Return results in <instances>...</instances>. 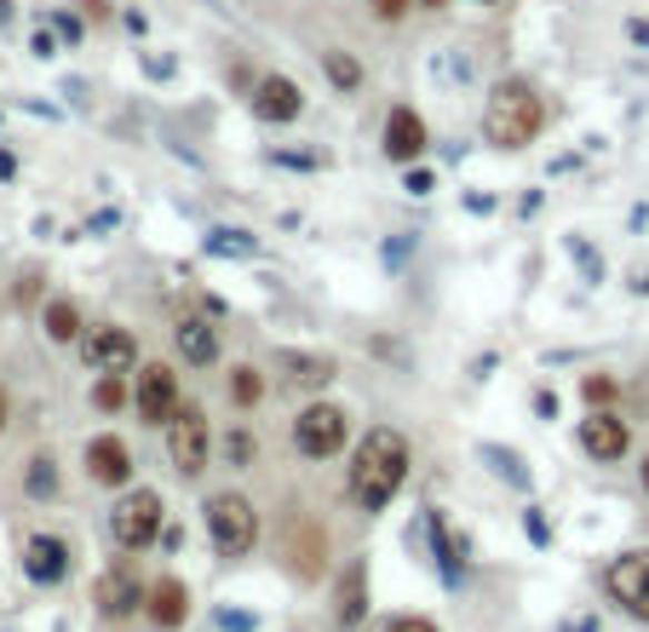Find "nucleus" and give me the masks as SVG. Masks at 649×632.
Here are the masks:
<instances>
[{
	"instance_id": "obj_30",
	"label": "nucleus",
	"mask_w": 649,
	"mask_h": 632,
	"mask_svg": "<svg viewBox=\"0 0 649 632\" xmlns=\"http://www.w3.org/2000/svg\"><path fill=\"white\" fill-rule=\"evenodd\" d=\"M373 632H437V621L431 615H391V621H380Z\"/></svg>"
},
{
	"instance_id": "obj_44",
	"label": "nucleus",
	"mask_w": 649,
	"mask_h": 632,
	"mask_svg": "<svg viewBox=\"0 0 649 632\" xmlns=\"http://www.w3.org/2000/svg\"><path fill=\"white\" fill-rule=\"evenodd\" d=\"M0 431H7V391H0Z\"/></svg>"
},
{
	"instance_id": "obj_46",
	"label": "nucleus",
	"mask_w": 649,
	"mask_h": 632,
	"mask_svg": "<svg viewBox=\"0 0 649 632\" xmlns=\"http://www.w3.org/2000/svg\"><path fill=\"white\" fill-rule=\"evenodd\" d=\"M638 293H649V277H638Z\"/></svg>"
},
{
	"instance_id": "obj_41",
	"label": "nucleus",
	"mask_w": 649,
	"mask_h": 632,
	"mask_svg": "<svg viewBox=\"0 0 649 632\" xmlns=\"http://www.w3.org/2000/svg\"><path fill=\"white\" fill-rule=\"evenodd\" d=\"M558 632H598V621H592V615H580V621H563Z\"/></svg>"
},
{
	"instance_id": "obj_12",
	"label": "nucleus",
	"mask_w": 649,
	"mask_h": 632,
	"mask_svg": "<svg viewBox=\"0 0 649 632\" xmlns=\"http://www.w3.org/2000/svg\"><path fill=\"white\" fill-rule=\"evenodd\" d=\"M580 449H587L598 465H615L627 449H632V431L621 414H609V409H592L587 420H580Z\"/></svg>"
},
{
	"instance_id": "obj_25",
	"label": "nucleus",
	"mask_w": 649,
	"mask_h": 632,
	"mask_svg": "<svg viewBox=\"0 0 649 632\" xmlns=\"http://www.w3.org/2000/svg\"><path fill=\"white\" fill-rule=\"evenodd\" d=\"M92 403L104 409V414H116V409H127V403H132V391H127V380H121V374H98Z\"/></svg>"
},
{
	"instance_id": "obj_29",
	"label": "nucleus",
	"mask_w": 649,
	"mask_h": 632,
	"mask_svg": "<svg viewBox=\"0 0 649 632\" xmlns=\"http://www.w3.org/2000/svg\"><path fill=\"white\" fill-rule=\"evenodd\" d=\"M523 535H529V546H540V552H546V546H552V523H546V518L529 506V512H523Z\"/></svg>"
},
{
	"instance_id": "obj_5",
	"label": "nucleus",
	"mask_w": 649,
	"mask_h": 632,
	"mask_svg": "<svg viewBox=\"0 0 649 632\" xmlns=\"http://www.w3.org/2000/svg\"><path fill=\"white\" fill-rule=\"evenodd\" d=\"M167 431V460H173V472L184 483H196L201 472H208V454H213V431H208V414H201L196 403H184L173 420L161 425Z\"/></svg>"
},
{
	"instance_id": "obj_17",
	"label": "nucleus",
	"mask_w": 649,
	"mask_h": 632,
	"mask_svg": "<svg viewBox=\"0 0 649 632\" xmlns=\"http://www.w3.org/2000/svg\"><path fill=\"white\" fill-rule=\"evenodd\" d=\"M144 615H150V626H161V632H179V626H184V615H190V586H184L179 575L150 581Z\"/></svg>"
},
{
	"instance_id": "obj_24",
	"label": "nucleus",
	"mask_w": 649,
	"mask_h": 632,
	"mask_svg": "<svg viewBox=\"0 0 649 632\" xmlns=\"http://www.w3.org/2000/svg\"><path fill=\"white\" fill-rule=\"evenodd\" d=\"M23 489H29V501H52V494H58V460H52V454H36V460H29Z\"/></svg>"
},
{
	"instance_id": "obj_37",
	"label": "nucleus",
	"mask_w": 649,
	"mask_h": 632,
	"mask_svg": "<svg viewBox=\"0 0 649 632\" xmlns=\"http://www.w3.org/2000/svg\"><path fill=\"white\" fill-rule=\"evenodd\" d=\"M161 546H167V552H179V546H184V529H179V523H167V529H161Z\"/></svg>"
},
{
	"instance_id": "obj_23",
	"label": "nucleus",
	"mask_w": 649,
	"mask_h": 632,
	"mask_svg": "<svg viewBox=\"0 0 649 632\" xmlns=\"http://www.w3.org/2000/svg\"><path fill=\"white\" fill-rule=\"evenodd\" d=\"M259 397H264V374L253 369V362H236V369H230V403L236 409H253Z\"/></svg>"
},
{
	"instance_id": "obj_15",
	"label": "nucleus",
	"mask_w": 649,
	"mask_h": 632,
	"mask_svg": "<svg viewBox=\"0 0 649 632\" xmlns=\"http://www.w3.org/2000/svg\"><path fill=\"white\" fill-rule=\"evenodd\" d=\"M299 110H304L299 81H288V76H259V81H253V116H259V121L288 127V121H299Z\"/></svg>"
},
{
	"instance_id": "obj_4",
	"label": "nucleus",
	"mask_w": 649,
	"mask_h": 632,
	"mask_svg": "<svg viewBox=\"0 0 649 632\" xmlns=\"http://www.w3.org/2000/svg\"><path fill=\"white\" fill-rule=\"evenodd\" d=\"M161 529H167V506L156 489H127L110 506V541L121 552H144L150 541H161Z\"/></svg>"
},
{
	"instance_id": "obj_10",
	"label": "nucleus",
	"mask_w": 649,
	"mask_h": 632,
	"mask_svg": "<svg viewBox=\"0 0 649 632\" xmlns=\"http://www.w3.org/2000/svg\"><path fill=\"white\" fill-rule=\"evenodd\" d=\"M603 586H609V598H615L627 615H638V621L649 626V552H621V558L603 570Z\"/></svg>"
},
{
	"instance_id": "obj_11",
	"label": "nucleus",
	"mask_w": 649,
	"mask_h": 632,
	"mask_svg": "<svg viewBox=\"0 0 649 632\" xmlns=\"http://www.w3.org/2000/svg\"><path fill=\"white\" fill-rule=\"evenodd\" d=\"M270 369H277V385H288V391H328L333 374H339V362L328 351H293V345H282L277 357H270Z\"/></svg>"
},
{
	"instance_id": "obj_36",
	"label": "nucleus",
	"mask_w": 649,
	"mask_h": 632,
	"mask_svg": "<svg viewBox=\"0 0 649 632\" xmlns=\"http://www.w3.org/2000/svg\"><path fill=\"white\" fill-rule=\"evenodd\" d=\"M52 23H58V36H63V41H81V18H70V12H58Z\"/></svg>"
},
{
	"instance_id": "obj_45",
	"label": "nucleus",
	"mask_w": 649,
	"mask_h": 632,
	"mask_svg": "<svg viewBox=\"0 0 649 632\" xmlns=\"http://www.w3.org/2000/svg\"><path fill=\"white\" fill-rule=\"evenodd\" d=\"M638 478H643V489H649V454H643V465H638Z\"/></svg>"
},
{
	"instance_id": "obj_1",
	"label": "nucleus",
	"mask_w": 649,
	"mask_h": 632,
	"mask_svg": "<svg viewBox=\"0 0 649 632\" xmlns=\"http://www.w3.org/2000/svg\"><path fill=\"white\" fill-rule=\"evenodd\" d=\"M408 465H415V449H408V438L397 425H368L362 431V443L351 454V506L357 512H386L397 501V489L408 478Z\"/></svg>"
},
{
	"instance_id": "obj_2",
	"label": "nucleus",
	"mask_w": 649,
	"mask_h": 632,
	"mask_svg": "<svg viewBox=\"0 0 649 632\" xmlns=\"http://www.w3.org/2000/svg\"><path fill=\"white\" fill-rule=\"evenodd\" d=\"M540 127H546V98L535 81L523 76H506L489 87L483 98V144L495 150H523L540 139Z\"/></svg>"
},
{
	"instance_id": "obj_26",
	"label": "nucleus",
	"mask_w": 649,
	"mask_h": 632,
	"mask_svg": "<svg viewBox=\"0 0 649 632\" xmlns=\"http://www.w3.org/2000/svg\"><path fill=\"white\" fill-rule=\"evenodd\" d=\"M224 460L236 465V472H242V465H253V431H248V425H230V431H224Z\"/></svg>"
},
{
	"instance_id": "obj_38",
	"label": "nucleus",
	"mask_w": 649,
	"mask_h": 632,
	"mask_svg": "<svg viewBox=\"0 0 649 632\" xmlns=\"http://www.w3.org/2000/svg\"><path fill=\"white\" fill-rule=\"evenodd\" d=\"M408 190L426 195V190H431V173H426V168H408Z\"/></svg>"
},
{
	"instance_id": "obj_7",
	"label": "nucleus",
	"mask_w": 649,
	"mask_h": 632,
	"mask_svg": "<svg viewBox=\"0 0 649 632\" xmlns=\"http://www.w3.org/2000/svg\"><path fill=\"white\" fill-rule=\"evenodd\" d=\"M132 409H139V425H167L184 397H179V374L167 369V362H144L139 380H132Z\"/></svg>"
},
{
	"instance_id": "obj_9",
	"label": "nucleus",
	"mask_w": 649,
	"mask_h": 632,
	"mask_svg": "<svg viewBox=\"0 0 649 632\" xmlns=\"http://www.w3.org/2000/svg\"><path fill=\"white\" fill-rule=\"evenodd\" d=\"M144 598H150V581H139L132 563H110V570L98 575V586H92V604H98L104 621H127L132 610H144Z\"/></svg>"
},
{
	"instance_id": "obj_33",
	"label": "nucleus",
	"mask_w": 649,
	"mask_h": 632,
	"mask_svg": "<svg viewBox=\"0 0 649 632\" xmlns=\"http://www.w3.org/2000/svg\"><path fill=\"white\" fill-rule=\"evenodd\" d=\"M213 621H219V632H253V615H242V610H219Z\"/></svg>"
},
{
	"instance_id": "obj_8",
	"label": "nucleus",
	"mask_w": 649,
	"mask_h": 632,
	"mask_svg": "<svg viewBox=\"0 0 649 632\" xmlns=\"http://www.w3.org/2000/svg\"><path fill=\"white\" fill-rule=\"evenodd\" d=\"M81 362L92 374H127V369H139V340L116 322H98L81 334Z\"/></svg>"
},
{
	"instance_id": "obj_42",
	"label": "nucleus",
	"mask_w": 649,
	"mask_h": 632,
	"mask_svg": "<svg viewBox=\"0 0 649 632\" xmlns=\"http://www.w3.org/2000/svg\"><path fill=\"white\" fill-rule=\"evenodd\" d=\"M12 173H18V161H12L7 150H0V179H12Z\"/></svg>"
},
{
	"instance_id": "obj_14",
	"label": "nucleus",
	"mask_w": 649,
	"mask_h": 632,
	"mask_svg": "<svg viewBox=\"0 0 649 632\" xmlns=\"http://www.w3.org/2000/svg\"><path fill=\"white\" fill-rule=\"evenodd\" d=\"M23 570L36 586H63V575H70V541L63 535H29L23 541Z\"/></svg>"
},
{
	"instance_id": "obj_19",
	"label": "nucleus",
	"mask_w": 649,
	"mask_h": 632,
	"mask_svg": "<svg viewBox=\"0 0 649 632\" xmlns=\"http://www.w3.org/2000/svg\"><path fill=\"white\" fill-rule=\"evenodd\" d=\"M362 615H368V563L351 558L346 575H339V586H333V621L339 626H357Z\"/></svg>"
},
{
	"instance_id": "obj_20",
	"label": "nucleus",
	"mask_w": 649,
	"mask_h": 632,
	"mask_svg": "<svg viewBox=\"0 0 649 632\" xmlns=\"http://www.w3.org/2000/svg\"><path fill=\"white\" fill-rule=\"evenodd\" d=\"M426 541H431V558H437V575H442V586H460L466 581V563H460V546H455V535H449V518H442L437 506L426 512Z\"/></svg>"
},
{
	"instance_id": "obj_40",
	"label": "nucleus",
	"mask_w": 649,
	"mask_h": 632,
	"mask_svg": "<svg viewBox=\"0 0 649 632\" xmlns=\"http://www.w3.org/2000/svg\"><path fill=\"white\" fill-rule=\"evenodd\" d=\"M81 12L87 18H110V0H81Z\"/></svg>"
},
{
	"instance_id": "obj_22",
	"label": "nucleus",
	"mask_w": 649,
	"mask_h": 632,
	"mask_svg": "<svg viewBox=\"0 0 649 632\" xmlns=\"http://www.w3.org/2000/svg\"><path fill=\"white\" fill-rule=\"evenodd\" d=\"M322 76H328L339 92H357V87H362V63H357L346 47H328V52H322Z\"/></svg>"
},
{
	"instance_id": "obj_6",
	"label": "nucleus",
	"mask_w": 649,
	"mask_h": 632,
	"mask_svg": "<svg viewBox=\"0 0 649 632\" xmlns=\"http://www.w3.org/2000/svg\"><path fill=\"white\" fill-rule=\"evenodd\" d=\"M351 438V414L339 403H304L299 420H293V449L304 460H333Z\"/></svg>"
},
{
	"instance_id": "obj_18",
	"label": "nucleus",
	"mask_w": 649,
	"mask_h": 632,
	"mask_svg": "<svg viewBox=\"0 0 649 632\" xmlns=\"http://www.w3.org/2000/svg\"><path fill=\"white\" fill-rule=\"evenodd\" d=\"M173 351L190 362V369H213V362H219V328H213L208 317H179Z\"/></svg>"
},
{
	"instance_id": "obj_3",
	"label": "nucleus",
	"mask_w": 649,
	"mask_h": 632,
	"mask_svg": "<svg viewBox=\"0 0 649 632\" xmlns=\"http://www.w3.org/2000/svg\"><path fill=\"white\" fill-rule=\"evenodd\" d=\"M208 535H213V552L224 558V563H236V558H248L253 546H259V512H253V501L248 494H236V489H219V494H208Z\"/></svg>"
},
{
	"instance_id": "obj_16",
	"label": "nucleus",
	"mask_w": 649,
	"mask_h": 632,
	"mask_svg": "<svg viewBox=\"0 0 649 632\" xmlns=\"http://www.w3.org/2000/svg\"><path fill=\"white\" fill-rule=\"evenodd\" d=\"M386 156L402 161V168H415V161L426 156V121L415 104H391L386 116Z\"/></svg>"
},
{
	"instance_id": "obj_34",
	"label": "nucleus",
	"mask_w": 649,
	"mask_h": 632,
	"mask_svg": "<svg viewBox=\"0 0 649 632\" xmlns=\"http://www.w3.org/2000/svg\"><path fill=\"white\" fill-rule=\"evenodd\" d=\"M368 7H373V12H380L386 23H397V18H402L408 7H415V0H368Z\"/></svg>"
},
{
	"instance_id": "obj_27",
	"label": "nucleus",
	"mask_w": 649,
	"mask_h": 632,
	"mask_svg": "<svg viewBox=\"0 0 649 632\" xmlns=\"http://www.w3.org/2000/svg\"><path fill=\"white\" fill-rule=\"evenodd\" d=\"M580 397H587V409H609L615 397H621V385H615L609 374H587L580 380Z\"/></svg>"
},
{
	"instance_id": "obj_31",
	"label": "nucleus",
	"mask_w": 649,
	"mask_h": 632,
	"mask_svg": "<svg viewBox=\"0 0 649 632\" xmlns=\"http://www.w3.org/2000/svg\"><path fill=\"white\" fill-rule=\"evenodd\" d=\"M489 460H500V472L511 478V483H518V489H529V472H523V460L518 454H506V449H483Z\"/></svg>"
},
{
	"instance_id": "obj_28",
	"label": "nucleus",
	"mask_w": 649,
	"mask_h": 632,
	"mask_svg": "<svg viewBox=\"0 0 649 632\" xmlns=\"http://www.w3.org/2000/svg\"><path fill=\"white\" fill-rule=\"evenodd\" d=\"M208 253H259V242L248 237V230H213Z\"/></svg>"
},
{
	"instance_id": "obj_43",
	"label": "nucleus",
	"mask_w": 649,
	"mask_h": 632,
	"mask_svg": "<svg viewBox=\"0 0 649 632\" xmlns=\"http://www.w3.org/2000/svg\"><path fill=\"white\" fill-rule=\"evenodd\" d=\"M415 7H426V12H437V7H449V0H415Z\"/></svg>"
},
{
	"instance_id": "obj_21",
	"label": "nucleus",
	"mask_w": 649,
	"mask_h": 632,
	"mask_svg": "<svg viewBox=\"0 0 649 632\" xmlns=\"http://www.w3.org/2000/svg\"><path fill=\"white\" fill-rule=\"evenodd\" d=\"M41 328H47V340H58V345H76V340H81V311H76V299H47Z\"/></svg>"
},
{
	"instance_id": "obj_39",
	"label": "nucleus",
	"mask_w": 649,
	"mask_h": 632,
	"mask_svg": "<svg viewBox=\"0 0 649 632\" xmlns=\"http://www.w3.org/2000/svg\"><path fill=\"white\" fill-rule=\"evenodd\" d=\"M627 36H632L638 47H649V23H643V18H632V23H627Z\"/></svg>"
},
{
	"instance_id": "obj_47",
	"label": "nucleus",
	"mask_w": 649,
	"mask_h": 632,
	"mask_svg": "<svg viewBox=\"0 0 649 632\" xmlns=\"http://www.w3.org/2000/svg\"><path fill=\"white\" fill-rule=\"evenodd\" d=\"M483 7H495V0H483Z\"/></svg>"
},
{
	"instance_id": "obj_35",
	"label": "nucleus",
	"mask_w": 649,
	"mask_h": 632,
	"mask_svg": "<svg viewBox=\"0 0 649 632\" xmlns=\"http://www.w3.org/2000/svg\"><path fill=\"white\" fill-rule=\"evenodd\" d=\"M535 414L540 420H558V391H535Z\"/></svg>"
},
{
	"instance_id": "obj_32",
	"label": "nucleus",
	"mask_w": 649,
	"mask_h": 632,
	"mask_svg": "<svg viewBox=\"0 0 649 632\" xmlns=\"http://www.w3.org/2000/svg\"><path fill=\"white\" fill-rule=\"evenodd\" d=\"M569 248H575V259H580V271H587V282H603V259H592L587 242H569Z\"/></svg>"
},
{
	"instance_id": "obj_13",
	"label": "nucleus",
	"mask_w": 649,
	"mask_h": 632,
	"mask_svg": "<svg viewBox=\"0 0 649 632\" xmlns=\"http://www.w3.org/2000/svg\"><path fill=\"white\" fill-rule=\"evenodd\" d=\"M87 478L98 489H127L132 483V454H127V443L116 438V431H104V438H87Z\"/></svg>"
}]
</instances>
